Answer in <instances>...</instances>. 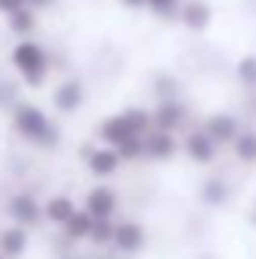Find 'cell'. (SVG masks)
Here are the masks:
<instances>
[{"mask_svg": "<svg viewBox=\"0 0 256 259\" xmlns=\"http://www.w3.org/2000/svg\"><path fill=\"white\" fill-rule=\"evenodd\" d=\"M9 58H12L15 72H18L30 88H39V84L49 78V72H52V58H49V52H46L39 42H33L30 36L18 39Z\"/></svg>", "mask_w": 256, "mask_h": 259, "instance_id": "obj_2", "label": "cell"}, {"mask_svg": "<svg viewBox=\"0 0 256 259\" xmlns=\"http://www.w3.org/2000/svg\"><path fill=\"white\" fill-rule=\"evenodd\" d=\"M30 6H46V3H52V0H27Z\"/></svg>", "mask_w": 256, "mask_h": 259, "instance_id": "obj_29", "label": "cell"}, {"mask_svg": "<svg viewBox=\"0 0 256 259\" xmlns=\"http://www.w3.org/2000/svg\"><path fill=\"white\" fill-rule=\"evenodd\" d=\"M27 0H0V15H9V12H15V9H21Z\"/></svg>", "mask_w": 256, "mask_h": 259, "instance_id": "obj_27", "label": "cell"}, {"mask_svg": "<svg viewBox=\"0 0 256 259\" xmlns=\"http://www.w3.org/2000/svg\"><path fill=\"white\" fill-rule=\"evenodd\" d=\"M0 259H6V256H3V253H0Z\"/></svg>", "mask_w": 256, "mask_h": 259, "instance_id": "obj_30", "label": "cell"}, {"mask_svg": "<svg viewBox=\"0 0 256 259\" xmlns=\"http://www.w3.org/2000/svg\"><path fill=\"white\" fill-rule=\"evenodd\" d=\"M66 259H75V256H66Z\"/></svg>", "mask_w": 256, "mask_h": 259, "instance_id": "obj_31", "label": "cell"}, {"mask_svg": "<svg viewBox=\"0 0 256 259\" xmlns=\"http://www.w3.org/2000/svg\"><path fill=\"white\" fill-rule=\"evenodd\" d=\"M178 18H181V24H184L187 30L202 33V30H208V27H211L214 9H211V3H205V0H187V3H181Z\"/></svg>", "mask_w": 256, "mask_h": 259, "instance_id": "obj_12", "label": "cell"}, {"mask_svg": "<svg viewBox=\"0 0 256 259\" xmlns=\"http://www.w3.org/2000/svg\"><path fill=\"white\" fill-rule=\"evenodd\" d=\"M3 100L15 103V88H12V84H6V78L0 81V109H3Z\"/></svg>", "mask_w": 256, "mask_h": 259, "instance_id": "obj_26", "label": "cell"}, {"mask_svg": "<svg viewBox=\"0 0 256 259\" xmlns=\"http://www.w3.org/2000/svg\"><path fill=\"white\" fill-rule=\"evenodd\" d=\"M112 235H115V220L112 217H94L91 232H88V241L97 244V247H109L112 244Z\"/></svg>", "mask_w": 256, "mask_h": 259, "instance_id": "obj_20", "label": "cell"}, {"mask_svg": "<svg viewBox=\"0 0 256 259\" xmlns=\"http://www.w3.org/2000/svg\"><path fill=\"white\" fill-rule=\"evenodd\" d=\"M229 184H226V178H220V175H214V178H208L205 184H202V202L205 205H211V208H220V205H226L229 202Z\"/></svg>", "mask_w": 256, "mask_h": 259, "instance_id": "obj_18", "label": "cell"}, {"mask_svg": "<svg viewBox=\"0 0 256 259\" xmlns=\"http://www.w3.org/2000/svg\"><path fill=\"white\" fill-rule=\"evenodd\" d=\"M115 148H118V154H121L124 163H130V160H142V157H145V151H142V136H130V139H124V142L115 145Z\"/></svg>", "mask_w": 256, "mask_h": 259, "instance_id": "obj_23", "label": "cell"}, {"mask_svg": "<svg viewBox=\"0 0 256 259\" xmlns=\"http://www.w3.org/2000/svg\"><path fill=\"white\" fill-rule=\"evenodd\" d=\"M97 136H100V142L103 145H121L124 139H130V136H136L133 133V127H130V121H127V115L124 112H118V115H112V118H106L100 127H97Z\"/></svg>", "mask_w": 256, "mask_h": 259, "instance_id": "obj_13", "label": "cell"}, {"mask_svg": "<svg viewBox=\"0 0 256 259\" xmlns=\"http://www.w3.org/2000/svg\"><path fill=\"white\" fill-rule=\"evenodd\" d=\"M52 106L61 115H75L84 106V81L81 78H64L55 91H52Z\"/></svg>", "mask_w": 256, "mask_h": 259, "instance_id": "obj_6", "label": "cell"}, {"mask_svg": "<svg viewBox=\"0 0 256 259\" xmlns=\"http://www.w3.org/2000/svg\"><path fill=\"white\" fill-rule=\"evenodd\" d=\"M145 6H148L154 15H160V18H172V15H178L181 0H145Z\"/></svg>", "mask_w": 256, "mask_h": 259, "instance_id": "obj_24", "label": "cell"}, {"mask_svg": "<svg viewBox=\"0 0 256 259\" xmlns=\"http://www.w3.org/2000/svg\"><path fill=\"white\" fill-rule=\"evenodd\" d=\"M202 130L217 142V148H223V145H232V139L238 136L241 124H238V118H235V115H229V112H214V115H208V118H205Z\"/></svg>", "mask_w": 256, "mask_h": 259, "instance_id": "obj_10", "label": "cell"}, {"mask_svg": "<svg viewBox=\"0 0 256 259\" xmlns=\"http://www.w3.org/2000/svg\"><path fill=\"white\" fill-rule=\"evenodd\" d=\"M232 151L238 163H256V130H238V136L232 139Z\"/></svg>", "mask_w": 256, "mask_h": 259, "instance_id": "obj_19", "label": "cell"}, {"mask_svg": "<svg viewBox=\"0 0 256 259\" xmlns=\"http://www.w3.org/2000/svg\"><path fill=\"white\" fill-rule=\"evenodd\" d=\"M91 217H115L118 211V193L106 184H94L84 193V205H81Z\"/></svg>", "mask_w": 256, "mask_h": 259, "instance_id": "obj_9", "label": "cell"}, {"mask_svg": "<svg viewBox=\"0 0 256 259\" xmlns=\"http://www.w3.org/2000/svg\"><path fill=\"white\" fill-rule=\"evenodd\" d=\"M184 154L190 157L196 166H208V163L217 160V142L205 130H193L184 139Z\"/></svg>", "mask_w": 256, "mask_h": 259, "instance_id": "obj_11", "label": "cell"}, {"mask_svg": "<svg viewBox=\"0 0 256 259\" xmlns=\"http://www.w3.org/2000/svg\"><path fill=\"white\" fill-rule=\"evenodd\" d=\"M151 118H154V130L175 133V130L184 127V121H187V106L178 97H166V100L157 103V109L151 112Z\"/></svg>", "mask_w": 256, "mask_h": 259, "instance_id": "obj_7", "label": "cell"}, {"mask_svg": "<svg viewBox=\"0 0 256 259\" xmlns=\"http://www.w3.org/2000/svg\"><path fill=\"white\" fill-rule=\"evenodd\" d=\"M12 130L27 139L30 145H39V148H55L61 142V127L33 103H15L12 109Z\"/></svg>", "mask_w": 256, "mask_h": 259, "instance_id": "obj_1", "label": "cell"}, {"mask_svg": "<svg viewBox=\"0 0 256 259\" xmlns=\"http://www.w3.org/2000/svg\"><path fill=\"white\" fill-rule=\"evenodd\" d=\"M6 214L12 217V223L18 226H36L42 220V202L33 193L21 190V193H12L6 202Z\"/></svg>", "mask_w": 256, "mask_h": 259, "instance_id": "obj_3", "label": "cell"}, {"mask_svg": "<svg viewBox=\"0 0 256 259\" xmlns=\"http://www.w3.org/2000/svg\"><path fill=\"white\" fill-rule=\"evenodd\" d=\"M72 211H75V199L66 196V193H55L42 202V217H46L49 223H55V226H64L66 217H69Z\"/></svg>", "mask_w": 256, "mask_h": 259, "instance_id": "obj_16", "label": "cell"}, {"mask_svg": "<svg viewBox=\"0 0 256 259\" xmlns=\"http://www.w3.org/2000/svg\"><path fill=\"white\" fill-rule=\"evenodd\" d=\"M121 3H124L127 9H142V6H145V0H121Z\"/></svg>", "mask_w": 256, "mask_h": 259, "instance_id": "obj_28", "label": "cell"}, {"mask_svg": "<svg viewBox=\"0 0 256 259\" xmlns=\"http://www.w3.org/2000/svg\"><path fill=\"white\" fill-rule=\"evenodd\" d=\"M142 151L148 160L166 163L178 154V139H175V133H166V130H148L142 136Z\"/></svg>", "mask_w": 256, "mask_h": 259, "instance_id": "obj_5", "label": "cell"}, {"mask_svg": "<svg viewBox=\"0 0 256 259\" xmlns=\"http://www.w3.org/2000/svg\"><path fill=\"white\" fill-rule=\"evenodd\" d=\"M148 235H145V226L139 220H121L115 223V235H112V247L118 253H139L145 247Z\"/></svg>", "mask_w": 256, "mask_h": 259, "instance_id": "obj_8", "label": "cell"}, {"mask_svg": "<svg viewBox=\"0 0 256 259\" xmlns=\"http://www.w3.org/2000/svg\"><path fill=\"white\" fill-rule=\"evenodd\" d=\"M124 115H127L130 127L136 136H145L148 130H154V118H151V112L148 109H142V106H133V109H124Z\"/></svg>", "mask_w": 256, "mask_h": 259, "instance_id": "obj_21", "label": "cell"}, {"mask_svg": "<svg viewBox=\"0 0 256 259\" xmlns=\"http://www.w3.org/2000/svg\"><path fill=\"white\" fill-rule=\"evenodd\" d=\"M154 91L160 94V100L175 97V94H178V81H175V78H169V75H160V78H157V84H154Z\"/></svg>", "mask_w": 256, "mask_h": 259, "instance_id": "obj_25", "label": "cell"}, {"mask_svg": "<svg viewBox=\"0 0 256 259\" xmlns=\"http://www.w3.org/2000/svg\"><path fill=\"white\" fill-rule=\"evenodd\" d=\"M36 24H39V18H36V9H33L30 3H24L21 9H15V12L6 15V27H9V33L18 36V39L30 36V33L36 30Z\"/></svg>", "mask_w": 256, "mask_h": 259, "instance_id": "obj_15", "label": "cell"}, {"mask_svg": "<svg viewBox=\"0 0 256 259\" xmlns=\"http://www.w3.org/2000/svg\"><path fill=\"white\" fill-rule=\"evenodd\" d=\"M27 244H30V235H27V229L24 226H6V229H0V253L6 259H18L24 256V250H27Z\"/></svg>", "mask_w": 256, "mask_h": 259, "instance_id": "obj_14", "label": "cell"}, {"mask_svg": "<svg viewBox=\"0 0 256 259\" xmlns=\"http://www.w3.org/2000/svg\"><path fill=\"white\" fill-rule=\"evenodd\" d=\"M91 223H94V217H91L84 208H75V211L66 217V223L61 226V229H64V235L69 238V241H88Z\"/></svg>", "mask_w": 256, "mask_h": 259, "instance_id": "obj_17", "label": "cell"}, {"mask_svg": "<svg viewBox=\"0 0 256 259\" xmlns=\"http://www.w3.org/2000/svg\"><path fill=\"white\" fill-rule=\"evenodd\" d=\"M235 78H238L244 88L256 91V55H244V58H238V64H235Z\"/></svg>", "mask_w": 256, "mask_h": 259, "instance_id": "obj_22", "label": "cell"}, {"mask_svg": "<svg viewBox=\"0 0 256 259\" xmlns=\"http://www.w3.org/2000/svg\"><path fill=\"white\" fill-rule=\"evenodd\" d=\"M84 163H88V172L94 178H112L118 169H121V154L118 148L112 145H97V148H88L84 151Z\"/></svg>", "mask_w": 256, "mask_h": 259, "instance_id": "obj_4", "label": "cell"}]
</instances>
